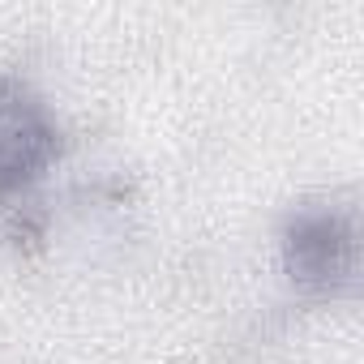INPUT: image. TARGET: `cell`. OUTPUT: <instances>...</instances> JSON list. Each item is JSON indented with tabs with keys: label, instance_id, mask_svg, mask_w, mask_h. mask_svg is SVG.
<instances>
[{
	"label": "cell",
	"instance_id": "obj_2",
	"mask_svg": "<svg viewBox=\"0 0 364 364\" xmlns=\"http://www.w3.org/2000/svg\"><path fill=\"white\" fill-rule=\"evenodd\" d=\"M291 270L304 283L330 287L334 279H343L351 270V232L330 215L304 219L291 232Z\"/></svg>",
	"mask_w": 364,
	"mask_h": 364
},
{
	"label": "cell",
	"instance_id": "obj_1",
	"mask_svg": "<svg viewBox=\"0 0 364 364\" xmlns=\"http://www.w3.org/2000/svg\"><path fill=\"white\" fill-rule=\"evenodd\" d=\"M56 129L48 112L18 86H0V193L26 185L52 159Z\"/></svg>",
	"mask_w": 364,
	"mask_h": 364
}]
</instances>
